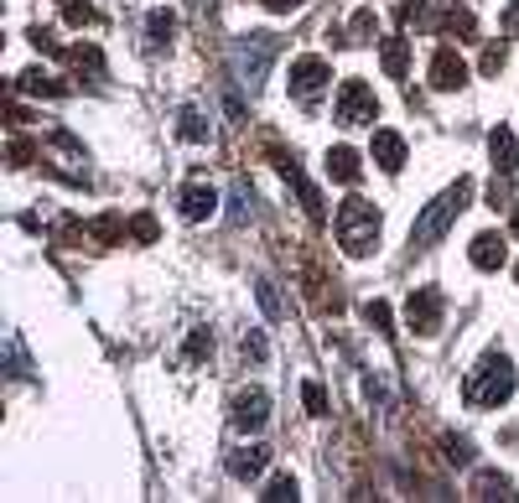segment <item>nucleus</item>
I'll return each mask as SVG.
<instances>
[{"mask_svg": "<svg viewBox=\"0 0 519 503\" xmlns=\"http://www.w3.org/2000/svg\"><path fill=\"white\" fill-rule=\"evenodd\" d=\"M509 394H515V363L504 353H489L473 374H467V385H462V400H467L473 410H499Z\"/></svg>", "mask_w": 519, "mask_h": 503, "instance_id": "1", "label": "nucleus"}, {"mask_svg": "<svg viewBox=\"0 0 519 503\" xmlns=\"http://www.w3.org/2000/svg\"><path fill=\"white\" fill-rule=\"evenodd\" d=\"M467 198H473V182L458 177L452 187H447V192H442V198H436V203L426 207V213H421V218H416V229H410V244H416V249H431L436 239H442L447 229H452V223H458V213L467 207Z\"/></svg>", "mask_w": 519, "mask_h": 503, "instance_id": "2", "label": "nucleus"}, {"mask_svg": "<svg viewBox=\"0 0 519 503\" xmlns=\"http://www.w3.org/2000/svg\"><path fill=\"white\" fill-rule=\"evenodd\" d=\"M337 244L359 260V255H369L374 244H379V213H374V203H364V198H348V203L337 207Z\"/></svg>", "mask_w": 519, "mask_h": 503, "instance_id": "3", "label": "nucleus"}, {"mask_svg": "<svg viewBox=\"0 0 519 503\" xmlns=\"http://www.w3.org/2000/svg\"><path fill=\"white\" fill-rule=\"evenodd\" d=\"M275 53H280V42H275L271 31H249L245 42L234 47V68H239V78H245L249 89H260V78H265Z\"/></svg>", "mask_w": 519, "mask_h": 503, "instance_id": "4", "label": "nucleus"}, {"mask_svg": "<svg viewBox=\"0 0 519 503\" xmlns=\"http://www.w3.org/2000/svg\"><path fill=\"white\" fill-rule=\"evenodd\" d=\"M337 125H374L379 119V99L369 89L364 78H348L343 89H337V110H333Z\"/></svg>", "mask_w": 519, "mask_h": 503, "instance_id": "5", "label": "nucleus"}, {"mask_svg": "<svg viewBox=\"0 0 519 503\" xmlns=\"http://www.w3.org/2000/svg\"><path fill=\"white\" fill-rule=\"evenodd\" d=\"M328 78H333L328 58H296V62H291V93H296L302 104H312L317 93L328 89Z\"/></svg>", "mask_w": 519, "mask_h": 503, "instance_id": "6", "label": "nucleus"}, {"mask_svg": "<svg viewBox=\"0 0 519 503\" xmlns=\"http://www.w3.org/2000/svg\"><path fill=\"white\" fill-rule=\"evenodd\" d=\"M405 322L416 327V332H436V327H442V291H436V286H421V291H416V296L405 301Z\"/></svg>", "mask_w": 519, "mask_h": 503, "instance_id": "7", "label": "nucleus"}, {"mask_svg": "<svg viewBox=\"0 0 519 503\" xmlns=\"http://www.w3.org/2000/svg\"><path fill=\"white\" fill-rule=\"evenodd\" d=\"M265 420H271V400H265L260 389L234 394V426H239V431H260Z\"/></svg>", "mask_w": 519, "mask_h": 503, "instance_id": "8", "label": "nucleus"}, {"mask_svg": "<svg viewBox=\"0 0 519 503\" xmlns=\"http://www.w3.org/2000/svg\"><path fill=\"white\" fill-rule=\"evenodd\" d=\"M431 84H436V89H462V84H467V62H462L452 47H442V53L431 58Z\"/></svg>", "mask_w": 519, "mask_h": 503, "instance_id": "9", "label": "nucleus"}, {"mask_svg": "<svg viewBox=\"0 0 519 503\" xmlns=\"http://www.w3.org/2000/svg\"><path fill=\"white\" fill-rule=\"evenodd\" d=\"M489 156H493V172H499V177H509V172L519 166V141H515V130H504V125H499V130L489 135Z\"/></svg>", "mask_w": 519, "mask_h": 503, "instance_id": "10", "label": "nucleus"}, {"mask_svg": "<svg viewBox=\"0 0 519 503\" xmlns=\"http://www.w3.org/2000/svg\"><path fill=\"white\" fill-rule=\"evenodd\" d=\"M182 213L198 223V218H214L218 213V192L208 187V182H187L182 187Z\"/></svg>", "mask_w": 519, "mask_h": 503, "instance_id": "11", "label": "nucleus"}, {"mask_svg": "<svg viewBox=\"0 0 519 503\" xmlns=\"http://www.w3.org/2000/svg\"><path fill=\"white\" fill-rule=\"evenodd\" d=\"M374 161L385 172H400L405 166V141H400L395 130H374Z\"/></svg>", "mask_w": 519, "mask_h": 503, "instance_id": "12", "label": "nucleus"}, {"mask_svg": "<svg viewBox=\"0 0 519 503\" xmlns=\"http://www.w3.org/2000/svg\"><path fill=\"white\" fill-rule=\"evenodd\" d=\"M467 255H473V265H478V270H499L504 260H509V249H504V239H499V234H478Z\"/></svg>", "mask_w": 519, "mask_h": 503, "instance_id": "13", "label": "nucleus"}, {"mask_svg": "<svg viewBox=\"0 0 519 503\" xmlns=\"http://www.w3.org/2000/svg\"><path fill=\"white\" fill-rule=\"evenodd\" d=\"M265 462H271V451H265V446H245V451H234V457H229V473L239 477V483H249V477L265 473Z\"/></svg>", "mask_w": 519, "mask_h": 503, "instance_id": "14", "label": "nucleus"}, {"mask_svg": "<svg viewBox=\"0 0 519 503\" xmlns=\"http://www.w3.org/2000/svg\"><path fill=\"white\" fill-rule=\"evenodd\" d=\"M359 150H348V146H333L328 150V177L333 182H359Z\"/></svg>", "mask_w": 519, "mask_h": 503, "instance_id": "15", "label": "nucleus"}, {"mask_svg": "<svg viewBox=\"0 0 519 503\" xmlns=\"http://www.w3.org/2000/svg\"><path fill=\"white\" fill-rule=\"evenodd\" d=\"M473 499H515V488H509L504 473H478L473 477Z\"/></svg>", "mask_w": 519, "mask_h": 503, "instance_id": "16", "label": "nucleus"}, {"mask_svg": "<svg viewBox=\"0 0 519 503\" xmlns=\"http://www.w3.org/2000/svg\"><path fill=\"white\" fill-rule=\"evenodd\" d=\"M385 68H390V78H405V42L400 37L385 42Z\"/></svg>", "mask_w": 519, "mask_h": 503, "instance_id": "17", "label": "nucleus"}, {"mask_svg": "<svg viewBox=\"0 0 519 503\" xmlns=\"http://www.w3.org/2000/svg\"><path fill=\"white\" fill-rule=\"evenodd\" d=\"M265 503H286V499H296V477H271V488L260 493Z\"/></svg>", "mask_w": 519, "mask_h": 503, "instance_id": "18", "label": "nucleus"}, {"mask_svg": "<svg viewBox=\"0 0 519 503\" xmlns=\"http://www.w3.org/2000/svg\"><path fill=\"white\" fill-rule=\"evenodd\" d=\"M172 31H177V16L172 11H151V42H172Z\"/></svg>", "mask_w": 519, "mask_h": 503, "instance_id": "19", "label": "nucleus"}, {"mask_svg": "<svg viewBox=\"0 0 519 503\" xmlns=\"http://www.w3.org/2000/svg\"><path fill=\"white\" fill-rule=\"evenodd\" d=\"M177 130H182L187 141H208V125H203L198 110H182V125H177Z\"/></svg>", "mask_w": 519, "mask_h": 503, "instance_id": "20", "label": "nucleus"}, {"mask_svg": "<svg viewBox=\"0 0 519 503\" xmlns=\"http://www.w3.org/2000/svg\"><path fill=\"white\" fill-rule=\"evenodd\" d=\"M364 322L379 327V332H390V306H385V301H364Z\"/></svg>", "mask_w": 519, "mask_h": 503, "instance_id": "21", "label": "nucleus"}, {"mask_svg": "<svg viewBox=\"0 0 519 503\" xmlns=\"http://www.w3.org/2000/svg\"><path fill=\"white\" fill-rule=\"evenodd\" d=\"M374 31H379V21H374V11H359V16H353V37H348V42H369Z\"/></svg>", "mask_w": 519, "mask_h": 503, "instance_id": "22", "label": "nucleus"}, {"mask_svg": "<svg viewBox=\"0 0 519 503\" xmlns=\"http://www.w3.org/2000/svg\"><path fill=\"white\" fill-rule=\"evenodd\" d=\"M21 89H31V93H62V84H53L47 73H21Z\"/></svg>", "mask_w": 519, "mask_h": 503, "instance_id": "23", "label": "nucleus"}, {"mask_svg": "<svg viewBox=\"0 0 519 503\" xmlns=\"http://www.w3.org/2000/svg\"><path fill=\"white\" fill-rule=\"evenodd\" d=\"M447 31H458L462 42H473V11H452L447 16Z\"/></svg>", "mask_w": 519, "mask_h": 503, "instance_id": "24", "label": "nucleus"}, {"mask_svg": "<svg viewBox=\"0 0 519 503\" xmlns=\"http://www.w3.org/2000/svg\"><path fill=\"white\" fill-rule=\"evenodd\" d=\"M302 400H306V410L312 415H328V394H322V385H306Z\"/></svg>", "mask_w": 519, "mask_h": 503, "instance_id": "25", "label": "nucleus"}, {"mask_svg": "<svg viewBox=\"0 0 519 503\" xmlns=\"http://www.w3.org/2000/svg\"><path fill=\"white\" fill-rule=\"evenodd\" d=\"M255 291H260V306H265L271 317H280V296H275V286H271V280H260Z\"/></svg>", "mask_w": 519, "mask_h": 503, "instance_id": "26", "label": "nucleus"}, {"mask_svg": "<svg viewBox=\"0 0 519 503\" xmlns=\"http://www.w3.org/2000/svg\"><path fill=\"white\" fill-rule=\"evenodd\" d=\"M249 187H245V182H239V187H234V223H245V213H249Z\"/></svg>", "mask_w": 519, "mask_h": 503, "instance_id": "27", "label": "nucleus"}, {"mask_svg": "<svg viewBox=\"0 0 519 503\" xmlns=\"http://www.w3.org/2000/svg\"><path fill=\"white\" fill-rule=\"evenodd\" d=\"M245 358H265V337L260 332H245Z\"/></svg>", "mask_w": 519, "mask_h": 503, "instance_id": "28", "label": "nucleus"}, {"mask_svg": "<svg viewBox=\"0 0 519 503\" xmlns=\"http://www.w3.org/2000/svg\"><path fill=\"white\" fill-rule=\"evenodd\" d=\"M265 5H271V11H296L302 0H265Z\"/></svg>", "mask_w": 519, "mask_h": 503, "instance_id": "29", "label": "nucleus"}, {"mask_svg": "<svg viewBox=\"0 0 519 503\" xmlns=\"http://www.w3.org/2000/svg\"><path fill=\"white\" fill-rule=\"evenodd\" d=\"M515 234H519V203H515Z\"/></svg>", "mask_w": 519, "mask_h": 503, "instance_id": "30", "label": "nucleus"}, {"mask_svg": "<svg viewBox=\"0 0 519 503\" xmlns=\"http://www.w3.org/2000/svg\"><path fill=\"white\" fill-rule=\"evenodd\" d=\"M515 280H519V265H515Z\"/></svg>", "mask_w": 519, "mask_h": 503, "instance_id": "31", "label": "nucleus"}]
</instances>
